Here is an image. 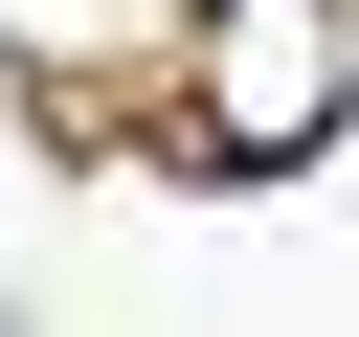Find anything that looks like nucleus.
<instances>
[{
  "label": "nucleus",
  "mask_w": 359,
  "mask_h": 337,
  "mask_svg": "<svg viewBox=\"0 0 359 337\" xmlns=\"http://www.w3.org/2000/svg\"><path fill=\"white\" fill-rule=\"evenodd\" d=\"M0 337H22V315H0Z\"/></svg>",
  "instance_id": "f257e3e1"
}]
</instances>
